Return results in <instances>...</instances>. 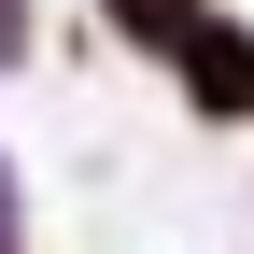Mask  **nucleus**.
I'll list each match as a JSON object with an SVG mask.
<instances>
[{"label":"nucleus","mask_w":254,"mask_h":254,"mask_svg":"<svg viewBox=\"0 0 254 254\" xmlns=\"http://www.w3.org/2000/svg\"><path fill=\"white\" fill-rule=\"evenodd\" d=\"M170 85H184L198 127H254V28H240V14H198V28L170 43Z\"/></svg>","instance_id":"f257e3e1"},{"label":"nucleus","mask_w":254,"mask_h":254,"mask_svg":"<svg viewBox=\"0 0 254 254\" xmlns=\"http://www.w3.org/2000/svg\"><path fill=\"white\" fill-rule=\"evenodd\" d=\"M28 57H43V14H28V0H0V71H28Z\"/></svg>","instance_id":"f03ea898"}]
</instances>
